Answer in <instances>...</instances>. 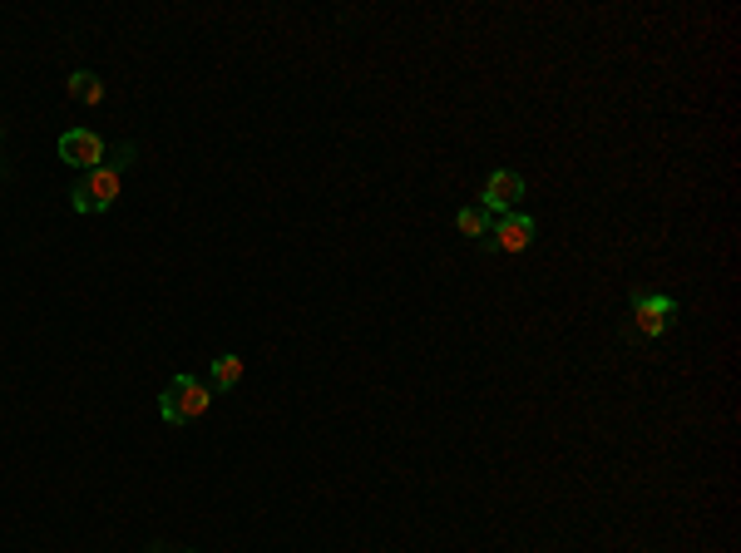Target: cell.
<instances>
[{
  "label": "cell",
  "instance_id": "1",
  "mask_svg": "<svg viewBox=\"0 0 741 553\" xmlns=\"http://www.w3.org/2000/svg\"><path fill=\"white\" fill-rule=\"evenodd\" d=\"M208 405H213V395H208V386L198 376H173L168 391L159 395V415L168 425H188V420L208 415Z\"/></svg>",
  "mask_w": 741,
  "mask_h": 553
},
{
  "label": "cell",
  "instance_id": "2",
  "mask_svg": "<svg viewBox=\"0 0 741 553\" xmlns=\"http://www.w3.org/2000/svg\"><path fill=\"white\" fill-rule=\"evenodd\" d=\"M114 198H119V163H99L75 183L70 208L75 213H104V208H114Z\"/></svg>",
  "mask_w": 741,
  "mask_h": 553
},
{
  "label": "cell",
  "instance_id": "3",
  "mask_svg": "<svg viewBox=\"0 0 741 553\" xmlns=\"http://www.w3.org/2000/svg\"><path fill=\"white\" fill-rule=\"evenodd\" d=\"M60 158L70 163V168H99L104 163V139L99 134H89V129H70V134H60Z\"/></svg>",
  "mask_w": 741,
  "mask_h": 553
},
{
  "label": "cell",
  "instance_id": "4",
  "mask_svg": "<svg viewBox=\"0 0 741 553\" xmlns=\"http://www.w3.org/2000/svg\"><path fill=\"white\" fill-rule=\"evenodd\" d=\"M677 316V302L672 297H638L633 302V331L638 336H662Z\"/></svg>",
  "mask_w": 741,
  "mask_h": 553
},
{
  "label": "cell",
  "instance_id": "5",
  "mask_svg": "<svg viewBox=\"0 0 741 553\" xmlns=\"http://www.w3.org/2000/svg\"><path fill=\"white\" fill-rule=\"evenodd\" d=\"M490 247L499 252H524L529 242H534V218H524V213H499V223H494V233L485 237Z\"/></svg>",
  "mask_w": 741,
  "mask_h": 553
},
{
  "label": "cell",
  "instance_id": "6",
  "mask_svg": "<svg viewBox=\"0 0 741 553\" xmlns=\"http://www.w3.org/2000/svg\"><path fill=\"white\" fill-rule=\"evenodd\" d=\"M519 198H524V178L519 173H509V168L490 173V183H485V208L490 213H514Z\"/></svg>",
  "mask_w": 741,
  "mask_h": 553
},
{
  "label": "cell",
  "instance_id": "7",
  "mask_svg": "<svg viewBox=\"0 0 741 553\" xmlns=\"http://www.w3.org/2000/svg\"><path fill=\"white\" fill-rule=\"evenodd\" d=\"M65 89H70V99H75V104H99V99H104V79L89 75V70H75Z\"/></svg>",
  "mask_w": 741,
  "mask_h": 553
},
{
  "label": "cell",
  "instance_id": "8",
  "mask_svg": "<svg viewBox=\"0 0 741 553\" xmlns=\"http://www.w3.org/2000/svg\"><path fill=\"white\" fill-rule=\"evenodd\" d=\"M243 381V361L238 356H213V386L218 391H233Z\"/></svg>",
  "mask_w": 741,
  "mask_h": 553
},
{
  "label": "cell",
  "instance_id": "9",
  "mask_svg": "<svg viewBox=\"0 0 741 553\" xmlns=\"http://www.w3.org/2000/svg\"><path fill=\"white\" fill-rule=\"evenodd\" d=\"M455 223H460V233H465V237H485V233H490V218H485V208H465Z\"/></svg>",
  "mask_w": 741,
  "mask_h": 553
}]
</instances>
